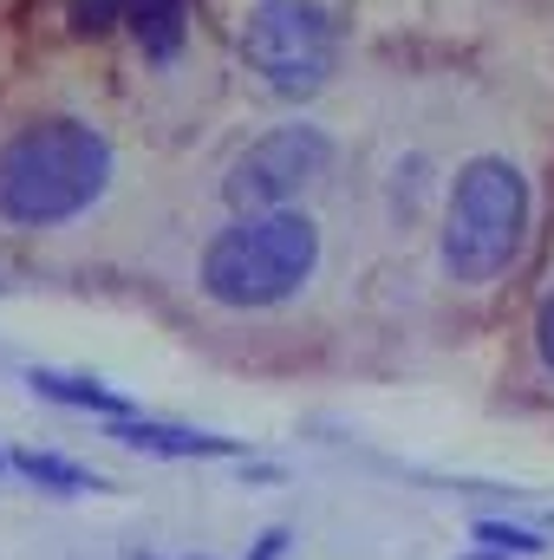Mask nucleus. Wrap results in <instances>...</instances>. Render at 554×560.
<instances>
[{"mask_svg": "<svg viewBox=\"0 0 554 560\" xmlns=\"http://www.w3.org/2000/svg\"><path fill=\"white\" fill-rule=\"evenodd\" d=\"M112 138L85 118H26L0 138V222L59 229L112 189Z\"/></svg>", "mask_w": 554, "mask_h": 560, "instance_id": "1", "label": "nucleus"}, {"mask_svg": "<svg viewBox=\"0 0 554 560\" xmlns=\"http://www.w3.org/2000/svg\"><path fill=\"white\" fill-rule=\"evenodd\" d=\"M320 268V222L307 209H268V215H235L209 248H203V293L235 313H262L293 300Z\"/></svg>", "mask_w": 554, "mask_h": 560, "instance_id": "2", "label": "nucleus"}, {"mask_svg": "<svg viewBox=\"0 0 554 560\" xmlns=\"http://www.w3.org/2000/svg\"><path fill=\"white\" fill-rule=\"evenodd\" d=\"M529 242V176L509 156H470L443 196L437 261L457 287H489L516 268Z\"/></svg>", "mask_w": 554, "mask_h": 560, "instance_id": "3", "label": "nucleus"}, {"mask_svg": "<svg viewBox=\"0 0 554 560\" xmlns=\"http://www.w3.org/2000/svg\"><path fill=\"white\" fill-rule=\"evenodd\" d=\"M242 59L275 98H313L339 72V20L320 0H249Z\"/></svg>", "mask_w": 554, "mask_h": 560, "instance_id": "4", "label": "nucleus"}, {"mask_svg": "<svg viewBox=\"0 0 554 560\" xmlns=\"http://www.w3.org/2000/svg\"><path fill=\"white\" fill-rule=\"evenodd\" d=\"M326 170H333V138L320 125H280L229 163L222 196L235 215H268V209H293Z\"/></svg>", "mask_w": 554, "mask_h": 560, "instance_id": "5", "label": "nucleus"}, {"mask_svg": "<svg viewBox=\"0 0 554 560\" xmlns=\"http://www.w3.org/2000/svg\"><path fill=\"white\" fill-rule=\"evenodd\" d=\"M105 436L125 443V450H143V456H235V436L189 430V423H157V418H112Z\"/></svg>", "mask_w": 554, "mask_h": 560, "instance_id": "6", "label": "nucleus"}, {"mask_svg": "<svg viewBox=\"0 0 554 560\" xmlns=\"http://www.w3.org/2000/svg\"><path fill=\"white\" fill-rule=\"evenodd\" d=\"M26 385L39 392V398H53V405H72V411H92V418H138V405L125 398V392H112V385H99V378H72V372H46V365H33L26 372Z\"/></svg>", "mask_w": 554, "mask_h": 560, "instance_id": "7", "label": "nucleus"}, {"mask_svg": "<svg viewBox=\"0 0 554 560\" xmlns=\"http://www.w3.org/2000/svg\"><path fill=\"white\" fill-rule=\"evenodd\" d=\"M7 463H13L26 482L59 489V495H92V489H105V476H92V469H79V463H66V456H53V450H13Z\"/></svg>", "mask_w": 554, "mask_h": 560, "instance_id": "8", "label": "nucleus"}, {"mask_svg": "<svg viewBox=\"0 0 554 560\" xmlns=\"http://www.w3.org/2000/svg\"><path fill=\"white\" fill-rule=\"evenodd\" d=\"M125 26L138 33V46L150 59H170L183 46V0H131V20Z\"/></svg>", "mask_w": 554, "mask_h": 560, "instance_id": "9", "label": "nucleus"}, {"mask_svg": "<svg viewBox=\"0 0 554 560\" xmlns=\"http://www.w3.org/2000/svg\"><path fill=\"white\" fill-rule=\"evenodd\" d=\"M66 20L72 33H112L131 20V0H66Z\"/></svg>", "mask_w": 554, "mask_h": 560, "instance_id": "10", "label": "nucleus"}, {"mask_svg": "<svg viewBox=\"0 0 554 560\" xmlns=\"http://www.w3.org/2000/svg\"><path fill=\"white\" fill-rule=\"evenodd\" d=\"M476 541L489 555H542V541L529 528H509V522H476Z\"/></svg>", "mask_w": 554, "mask_h": 560, "instance_id": "11", "label": "nucleus"}, {"mask_svg": "<svg viewBox=\"0 0 554 560\" xmlns=\"http://www.w3.org/2000/svg\"><path fill=\"white\" fill-rule=\"evenodd\" d=\"M535 359H542V372L554 378V293L542 300V313H535Z\"/></svg>", "mask_w": 554, "mask_h": 560, "instance_id": "12", "label": "nucleus"}, {"mask_svg": "<svg viewBox=\"0 0 554 560\" xmlns=\"http://www.w3.org/2000/svg\"><path fill=\"white\" fill-rule=\"evenodd\" d=\"M0 469H13V463H0Z\"/></svg>", "mask_w": 554, "mask_h": 560, "instance_id": "13", "label": "nucleus"}]
</instances>
